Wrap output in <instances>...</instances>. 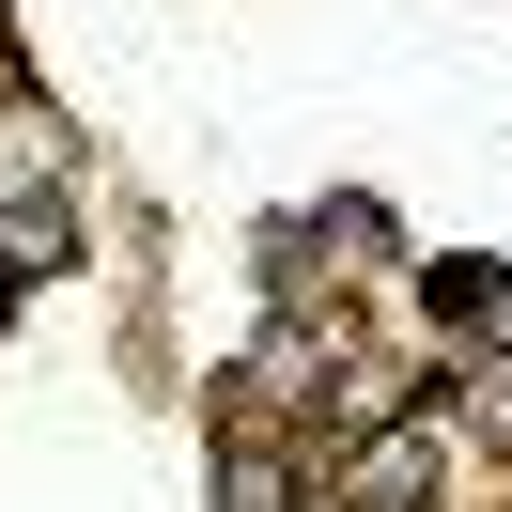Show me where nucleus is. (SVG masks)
Wrapping results in <instances>:
<instances>
[{"instance_id": "nucleus-2", "label": "nucleus", "mask_w": 512, "mask_h": 512, "mask_svg": "<svg viewBox=\"0 0 512 512\" xmlns=\"http://www.w3.org/2000/svg\"><path fill=\"white\" fill-rule=\"evenodd\" d=\"M63 156H78V140L47 125L32 94H0V202H63Z\"/></svg>"}, {"instance_id": "nucleus-1", "label": "nucleus", "mask_w": 512, "mask_h": 512, "mask_svg": "<svg viewBox=\"0 0 512 512\" xmlns=\"http://www.w3.org/2000/svg\"><path fill=\"white\" fill-rule=\"evenodd\" d=\"M435 497V419H388V435L342 450V481H326V512H419Z\"/></svg>"}, {"instance_id": "nucleus-3", "label": "nucleus", "mask_w": 512, "mask_h": 512, "mask_svg": "<svg viewBox=\"0 0 512 512\" xmlns=\"http://www.w3.org/2000/svg\"><path fill=\"white\" fill-rule=\"evenodd\" d=\"M218 512H295V466H280L264 435H233V450H218Z\"/></svg>"}, {"instance_id": "nucleus-4", "label": "nucleus", "mask_w": 512, "mask_h": 512, "mask_svg": "<svg viewBox=\"0 0 512 512\" xmlns=\"http://www.w3.org/2000/svg\"><path fill=\"white\" fill-rule=\"evenodd\" d=\"M466 419H481V435H512V357H497V373H466Z\"/></svg>"}]
</instances>
